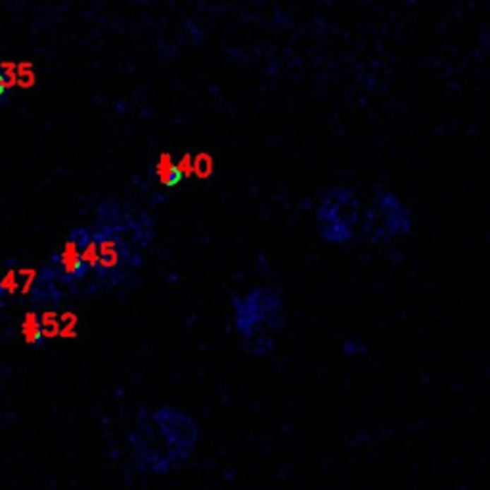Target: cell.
<instances>
[{"label":"cell","mask_w":490,"mask_h":490,"mask_svg":"<svg viewBox=\"0 0 490 490\" xmlns=\"http://www.w3.org/2000/svg\"><path fill=\"white\" fill-rule=\"evenodd\" d=\"M13 60H0V107L6 106L18 90V71Z\"/></svg>","instance_id":"obj_9"},{"label":"cell","mask_w":490,"mask_h":490,"mask_svg":"<svg viewBox=\"0 0 490 490\" xmlns=\"http://www.w3.org/2000/svg\"><path fill=\"white\" fill-rule=\"evenodd\" d=\"M362 199L352 186H328L320 196L314 211L320 239L341 247L354 244L362 219Z\"/></svg>","instance_id":"obj_5"},{"label":"cell","mask_w":490,"mask_h":490,"mask_svg":"<svg viewBox=\"0 0 490 490\" xmlns=\"http://www.w3.org/2000/svg\"><path fill=\"white\" fill-rule=\"evenodd\" d=\"M50 272L58 282L67 285L83 284L85 280H88V274H86L83 261H80L79 241H77L73 230L67 234L66 241L50 258Z\"/></svg>","instance_id":"obj_7"},{"label":"cell","mask_w":490,"mask_h":490,"mask_svg":"<svg viewBox=\"0 0 490 490\" xmlns=\"http://www.w3.org/2000/svg\"><path fill=\"white\" fill-rule=\"evenodd\" d=\"M0 289L4 299L16 297L20 293V284H18V270H6L4 274H0Z\"/></svg>","instance_id":"obj_12"},{"label":"cell","mask_w":490,"mask_h":490,"mask_svg":"<svg viewBox=\"0 0 490 490\" xmlns=\"http://www.w3.org/2000/svg\"><path fill=\"white\" fill-rule=\"evenodd\" d=\"M152 414L169 438V443L190 464L201 443V427L198 419L190 412L171 405L152 406Z\"/></svg>","instance_id":"obj_6"},{"label":"cell","mask_w":490,"mask_h":490,"mask_svg":"<svg viewBox=\"0 0 490 490\" xmlns=\"http://www.w3.org/2000/svg\"><path fill=\"white\" fill-rule=\"evenodd\" d=\"M232 325L239 343L253 357L274 351V335L285 325L284 295L274 285H253L247 292L230 295Z\"/></svg>","instance_id":"obj_2"},{"label":"cell","mask_w":490,"mask_h":490,"mask_svg":"<svg viewBox=\"0 0 490 490\" xmlns=\"http://www.w3.org/2000/svg\"><path fill=\"white\" fill-rule=\"evenodd\" d=\"M4 305V295H2V289H0V306Z\"/></svg>","instance_id":"obj_13"},{"label":"cell","mask_w":490,"mask_h":490,"mask_svg":"<svg viewBox=\"0 0 490 490\" xmlns=\"http://www.w3.org/2000/svg\"><path fill=\"white\" fill-rule=\"evenodd\" d=\"M414 232V213L397 192L378 184L362 207L357 241L371 247L398 244Z\"/></svg>","instance_id":"obj_4"},{"label":"cell","mask_w":490,"mask_h":490,"mask_svg":"<svg viewBox=\"0 0 490 490\" xmlns=\"http://www.w3.org/2000/svg\"><path fill=\"white\" fill-rule=\"evenodd\" d=\"M20 333H21V337H23V341H25L27 345H31V347H39V345L44 343L39 312H35V311L25 312V316L21 318Z\"/></svg>","instance_id":"obj_10"},{"label":"cell","mask_w":490,"mask_h":490,"mask_svg":"<svg viewBox=\"0 0 490 490\" xmlns=\"http://www.w3.org/2000/svg\"><path fill=\"white\" fill-rule=\"evenodd\" d=\"M129 462L134 473L144 477H167L174 471L184 470L188 462L169 443L155 417L152 406L142 405L136 410L133 427L126 435Z\"/></svg>","instance_id":"obj_3"},{"label":"cell","mask_w":490,"mask_h":490,"mask_svg":"<svg viewBox=\"0 0 490 490\" xmlns=\"http://www.w3.org/2000/svg\"><path fill=\"white\" fill-rule=\"evenodd\" d=\"M39 282H40V274L37 268L27 266V268L18 270V284H20V293L23 295V297H25V295H31L35 287L39 285Z\"/></svg>","instance_id":"obj_11"},{"label":"cell","mask_w":490,"mask_h":490,"mask_svg":"<svg viewBox=\"0 0 490 490\" xmlns=\"http://www.w3.org/2000/svg\"><path fill=\"white\" fill-rule=\"evenodd\" d=\"M186 179V169L182 163H177L172 160H163L155 167V180L160 182L161 188L172 190Z\"/></svg>","instance_id":"obj_8"},{"label":"cell","mask_w":490,"mask_h":490,"mask_svg":"<svg viewBox=\"0 0 490 490\" xmlns=\"http://www.w3.org/2000/svg\"><path fill=\"white\" fill-rule=\"evenodd\" d=\"M92 228L98 247L94 280L106 287L125 284L144 265V255L155 238L153 219L121 199L106 198L96 207Z\"/></svg>","instance_id":"obj_1"}]
</instances>
